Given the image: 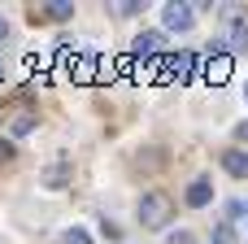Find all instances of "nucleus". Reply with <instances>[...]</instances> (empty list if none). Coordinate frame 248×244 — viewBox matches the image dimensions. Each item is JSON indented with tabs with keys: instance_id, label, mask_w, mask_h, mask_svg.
<instances>
[{
	"instance_id": "6e6552de",
	"label": "nucleus",
	"mask_w": 248,
	"mask_h": 244,
	"mask_svg": "<svg viewBox=\"0 0 248 244\" xmlns=\"http://www.w3.org/2000/svg\"><path fill=\"white\" fill-rule=\"evenodd\" d=\"M44 183H48V188H65V183H70V170H65V166H52V170L44 175Z\"/></svg>"
},
{
	"instance_id": "9d476101",
	"label": "nucleus",
	"mask_w": 248,
	"mask_h": 244,
	"mask_svg": "<svg viewBox=\"0 0 248 244\" xmlns=\"http://www.w3.org/2000/svg\"><path fill=\"white\" fill-rule=\"evenodd\" d=\"M65 244H92V236L78 231V227H70V231H65Z\"/></svg>"
},
{
	"instance_id": "39448f33",
	"label": "nucleus",
	"mask_w": 248,
	"mask_h": 244,
	"mask_svg": "<svg viewBox=\"0 0 248 244\" xmlns=\"http://www.w3.org/2000/svg\"><path fill=\"white\" fill-rule=\"evenodd\" d=\"M209 196H214V183H209V179H196V183L187 188V205H192V210L209 205Z\"/></svg>"
},
{
	"instance_id": "9b49d317",
	"label": "nucleus",
	"mask_w": 248,
	"mask_h": 244,
	"mask_svg": "<svg viewBox=\"0 0 248 244\" xmlns=\"http://www.w3.org/2000/svg\"><path fill=\"white\" fill-rule=\"evenodd\" d=\"M13 153H17V148H13L9 140H0V166H4V162H13Z\"/></svg>"
},
{
	"instance_id": "0eeeda50",
	"label": "nucleus",
	"mask_w": 248,
	"mask_h": 244,
	"mask_svg": "<svg viewBox=\"0 0 248 244\" xmlns=\"http://www.w3.org/2000/svg\"><path fill=\"white\" fill-rule=\"evenodd\" d=\"M227 39H231V48H248V22H244V17H231Z\"/></svg>"
},
{
	"instance_id": "2eb2a0df",
	"label": "nucleus",
	"mask_w": 248,
	"mask_h": 244,
	"mask_svg": "<svg viewBox=\"0 0 248 244\" xmlns=\"http://www.w3.org/2000/svg\"><path fill=\"white\" fill-rule=\"evenodd\" d=\"M235 135H240V140H248V122H240V127H235Z\"/></svg>"
},
{
	"instance_id": "423d86ee",
	"label": "nucleus",
	"mask_w": 248,
	"mask_h": 244,
	"mask_svg": "<svg viewBox=\"0 0 248 244\" xmlns=\"http://www.w3.org/2000/svg\"><path fill=\"white\" fill-rule=\"evenodd\" d=\"M222 166H227L235 179H248V153H235V148H231V153H222Z\"/></svg>"
},
{
	"instance_id": "ddd939ff",
	"label": "nucleus",
	"mask_w": 248,
	"mask_h": 244,
	"mask_svg": "<svg viewBox=\"0 0 248 244\" xmlns=\"http://www.w3.org/2000/svg\"><path fill=\"white\" fill-rule=\"evenodd\" d=\"M170 244H192V236H187V231H174V236H170Z\"/></svg>"
},
{
	"instance_id": "7ed1b4c3",
	"label": "nucleus",
	"mask_w": 248,
	"mask_h": 244,
	"mask_svg": "<svg viewBox=\"0 0 248 244\" xmlns=\"http://www.w3.org/2000/svg\"><path fill=\"white\" fill-rule=\"evenodd\" d=\"M205 79H209V83H227V79H231V57H227V52L209 57V61H205Z\"/></svg>"
},
{
	"instance_id": "f03ea898",
	"label": "nucleus",
	"mask_w": 248,
	"mask_h": 244,
	"mask_svg": "<svg viewBox=\"0 0 248 244\" xmlns=\"http://www.w3.org/2000/svg\"><path fill=\"white\" fill-rule=\"evenodd\" d=\"M161 22H166V31H192L196 13H192L187 4H166V9H161Z\"/></svg>"
},
{
	"instance_id": "dca6fc26",
	"label": "nucleus",
	"mask_w": 248,
	"mask_h": 244,
	"mask_svg": "<svg viewBox=\"0 0 248 244\" xmlns=\"http://www.w3.org/2000/svg\"><path fill=\"white\" fill-rule=\"evenodd\" d=\"M244 214H248V205H244Z\"/></svg>"
},
{
	"instance_id": "f257e3e1",
	"label": "nucleus",
	"mask_w": 248,
	"mask_h": 244,
	"mask_svg": "<svg viewBox=\"0 0 248 244\" xmlns=\"http://www.w3.org/2000/svg\"><path fill=\"white\" fill-rule=\"evenodd\" d=\"M170 214H174V201L166 192H144L140 196V223L144 227H166Z\"/></svg>"
},
{
	"instance_id": "20e7f679",
	"label": "nucleus",
	"mask_w": 248,
	"mask_h": 244,
	"mask_svg": "<svg viewBox=\"0 0 248 244\" xmlns=\"http://www.w3.org/2000/svg\"><path fill=\"white\" fill-rule=\"evenodd\" d=\"M161 48V31H140L135 35V57H153Z\"/></svg>"
},
{
	"instance_id": "4468645a",
	"label": "nucleus",
	"mask_w": 248,
	"mask_h": 244,
	"mask_svg": "<svg viewBox=\"0 0 248 244\" xmlns=\"http://www.w3.org/2000/svg\"><path fill=\"white\" fill-rule=\"evenodd\" d=\"M0 44H9V22L0 17Z\"/></svg>"
},
{
	"instance_id": "f8f14e48",
	"label": "nucleus",
	"mask_w": 248,
	"mask_h": 244,
	"mask_svg": "<svg viewBox=\"0 0 248 244\" xmlns=\"http://www.w3.org/2000/svg\"><path fill=\"white\" fill-rule=\"evenodd\" d=\"M31 127H35V118H17V122H13V131H17V135H26Z\"/></svg>"
},
{
	"instance_id": "1a4fd4ad",
	"label": "nucleus",
	"mask_w": 248,
	"mask_h": 244,
	"mask_svg": "<svg viewBox=\"0 0 248 244\" xmlns=\"http://www.w3.org/2000/svg\"><path fill=\"white\" fill-rule=\"evenodd\" d=\"M70 13H74V4H70V0H52V4H48V17H57V22H65Z\"/></svg>"
}]
</instances>
